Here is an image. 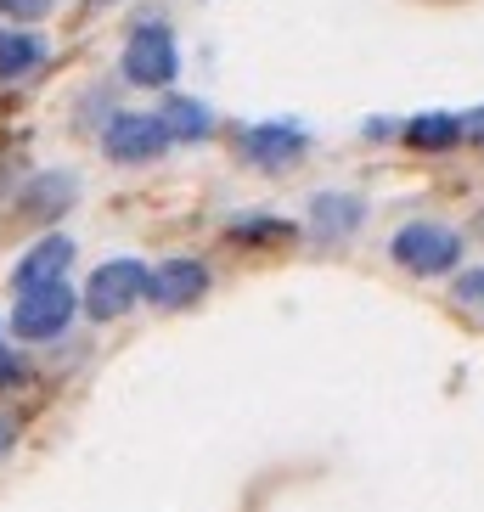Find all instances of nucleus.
Listing matches in <instances>:
<instances>
[{
	"instance_id": "nucleus-11",
	"label": "nucleus",
	"mask_w": 484,
	"mask_h": 512,
	"mask_svg": "<svg viewBox=\"0 0 484 512\" xmlns=\"http://www.w3.org/2000/svg\"><path fill=\"white\" fill-rule=\"evenodd\" d=\"M152 119L164 124L169 147H175V141H209L214 136V107H203L197 96H175V91H169Z\"/></svg>"
},
{
	"instance_id": "nucleus-6",
	"label": "nucleus",
	"mask_w": 484,
	"mask_h": 512,
	"mask_svg": "<svg viewBox=\"0 0 484 512\" xmlns=\"http://www.w3.org/2000/svg\"><path fill=\"white\" fill-rule=\"evenodd\" d=\"M209 287H214L209 265L181 254V259H164V265L147 276V304H158V310H192V304H203Z\"/></svg>"
},
{
	"instance_id": "nucleus-19",
	"label": "nucleus",
	"mask_w": 484,
	"mask_h": 512,
	"mask_svg": "<svg viewBox=\"0 0 484 512\" xmlns=\"http://www.w3.org/2000/svg\"><path fill=\"white\" fill-rule=\"evenodd\" d=\"M0 327H6V321H0ZM0 355H6V332H0Z\"/></svg>"
},
{
	"instance_id": "nucleus-4",
	"label": "nucleus",
	"mask_w": 484,
	"mask_h": 512,
	"mask_svg": "<svg viewBox=\"0 0 484 512\" xmlns=\"http://www.w3.org/2000/svg\"><path fill=\"white\" fill-rule=\"evenodd\" d=\"M175 74H181V40L169 34V23H152V17L136 23L124 40V79L141 91H164L175 85Z\"/></svg>"
},
{
	"instance_id": "nucleus-12",
	"label": "nucleus",
	"mask_w": 484,
	"mask_h": 512,
	"mask_svg": "<svg viewBox=\"0 0 484 512\" xmlns=\"http://www.w3.org/2000/svg\"><path fill=\"white\" fill-rule=\"evenodd\" d=\"M46 57H51V46L34 29L0 23V79H6V85H12V79H29L34 68H46Z\"/></svg>"
},
{
	"instance_id": "nucleus-3",
	"label": "nucleus",
	"mask_w": 484,
	"mask_h": 512,
	"mask_svg": "<svg viewBox=\"0 0 484 512\" xmlns=\"http://www.w3.org/2000/svg\"><path fill=\"white\" fill-rule=\"evenodd\" d=\"M147 265L141 259H102L79 293V310L91 321H124L136 304H147Z\"/></svg>"
},
{
	"instance_id": "nucleus-8",
	"label": "nucleus",
	"mask_w": 484,
	"mask_h": 512,
	"mask_svg": "<svg viewBox=\"0 0 484 512\" xmlns=\"http://www.w3.org/2000/svg\"><path fill=\"white\" fill-rule=\"evenodd\" d=\"M237 147H242V158L259 164V169H288L304 152V130L299 124H248L237 136Z\"/></svg>"
},
{
	"instance_id": "nucleus-18",
	"label": "nucleus",
	"mask_w": 484,
	"mask_h": 512,
	"mask_svg": "<svg viewBox=\"0 0 484 512\" xmlns=\"http://www.w3.org/2000/svg\"><path fill=\"white\" fill-rule=\"evenodd\" d=\"M12 445H17V422L0 411V456H12Z\"/></svg>"
},
{
	"instance_id": "nucleus-14",
	"label": "nucleus",
	"mask_w": 484,
	"mask_h": 512,
	"mask_svg": "<svg viewBox=\"0 0 484 512\" xmlns=\"http://www.w3.org/2000/svg\"><path fill=\"white\" fill-rule=\"evenodd\" d=\"M293 237V220H276V214H248V220H231L226 242L237 248H271V242H288Z\"/></svg>"
},
{
	"instance_id": "nucleus-17",
	"label": "nucleus",
	"mask_w": 484,
	"mask_h": 512,
	"mask_svg": "<svg viewBox=\"0 0 484 512\" xmlns=\"http://www.w3.org/2000/svg\"><path fill=\"white\" fill-rule=\"evenodd\" d=\"M462 136H468V141H479V147H484V107H473L468 119H462Z\"/></svg>"
},
{
	"instance_id": "nucleus-7",
	"label": "nucleus",
	"mask_w": 484,
	"mask_h": 512,
	"mask_svg": "<svg viewBox=\"0 0 484 512\" xmlns=\"http://www.w3.org/2000/svg\"><path fill=\"white\" fill-rule=\"evenodd\" d=\"M68 265H74V237L51 231V237H40L29 254L12 265V287L29 293V287H46V282H68Z\"/></svg>"
},
{
	"instance_id": "nucleus-15",
	"label": "nucleus",
	"mask_w": 484,
	"mask_h": 512,
	"mask_svg": "<svg viewBox=\"0 0 484 512\" xmlns=\"http://www.w3.org/2000/svg\"><path fill=\"white\" fill-rule=\"evenodd\" d=\"M451 299H456V310H462V316L484 327V265H479V271H462V276H456Z\"/></svg>"
},
{
	"instance_id": "nucleus-9",
	"label": "nucleus",
	"mask_w": 484,
	"mask_h": 512,
	"mask_svg": "<svg viewBox=\"0 0 484 512\" xmlns=\"http://www.w3.org/2000/svg\"><path fill=\"white\" fill-rule=\"evenodd\" d=\"M74 203H79V175H68V169H46V175H34V181L23 186V203H17V209L29 214L34 226H46V220H62Z\"/></svg>"
},
{
	"instance_id": "nucleus-5",
	"label": "nucleus",
	"mask_w": 484,
	"mask_h": 512,
	"mask_svg": "<svg viewBox=\"0 0 484 512\" xmlns=\"http://www.w3.org/2000/svg\"><path fill=\"white\" fill-rule=\"evenodd\" d=\"M102 152L113 164H152L169 152V136L152 113H113L102 124Z\"/></svg>"
},
{
	"instance_id": "nucleus-1",
	"label": "nucleus",
	"mask_w": 484,
	"mask_h": 512,
	"mask_svg": "<svg viewBox=\"0 0 484 512\" xmlns=\"http://www.w3.org/2000/svg\"><path fill=\"white\" fill-rule=\"evenodd\" d=\"M462 254H468L462 231L439 226V220H411L389 237V259L411 276H451L462 265Z\"/></svg>"
},
{
	"instance_id": "nucleus-13",
	"label": "nucleus",
	"mask_w": 484,
	"mask_h": 512,
	"mask_svg": "<svg viewBox=\"0 0 484 512\" xmlns=\"http://www.w3.org/2000/svg\"><path fill=\"white\" fill-rule=\"evenodd\" d=\"M456 141H462V119H451V113H417V119L406 124L411 152H451Z\"/></svg>"
},
{
	"instance_id": "nucleus-10",
	"label": "nucleus",
	"mask_w": 484,
	"mask_h": 512,
	"mask_svg": "<svg viewBox=\"0 0 484 512\" xmlns=\"http://www.w3.org/2000/svg\"><path fill=\"white\" fill-rule=\"evenodd\" d=\"M361 226H366V197H355V192L310 197V231L321 242H344L349 231H361Z\"/></svg>"
},
{
	"instance_id": "nucleus-2",
	"label": "nucleus",
	"mask_w": 484,
	"mask_h": 512,
	"mask_svg": "<svg viewBox=\"0 0 484 512\" xmlns=\"http://www.w3.org/2000/svg\"><path fill=\"white\" fill-rule=\"evenodd\" d=\"M74 316H79V293L68 282H46V287L17 293L6 327H12L17 344H57L62 332L74 327Z\"/></svg>"
},
{
	"instance_id": "nucleus-16",
	"label": "nucleus",
	"mask_w": 484,
	"mask_h": 512,
	"mask_svg": "<svg viewBox=\"0 0 484 512\" xmlns=\"http://www.w3.org/2000/svg\"><path fill=\"white\" fill-rule=\"evenodd\" d=\"M51 6H57V0H0V17H12V29H17V23H40V17H51Z\"/></svg>"
}]
</instances>
